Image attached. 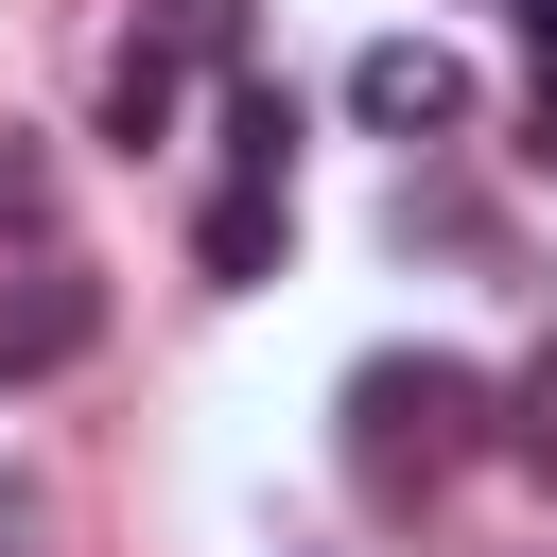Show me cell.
<instances>
[{
    "label": "cell",
    "instance_id": "1",
    "mask_svg": "<svg viewBox=\"0 0 557 557\" xmlns=\"http://www.w3.org/2000/svg\"><path fill=\"white\" fill-rule=\"evenodd\" d=\"M505 435V383L487 366H453V348H366L348 366V470L366 487H435V470H470Z\"/></svg>",
    "mask_w": 557,
    "mask_h": 557
},
{
    "label": "cell",
    "instance_id": "9",
    "mask_svg": "<svg viewBox=\"0 0 557 557\" xmlns=\"http://www.w3.org/2000/svg\"><path fill=\"white\" fill-rule=\"evenodd\" d=\"M157 35L174 52H244V0H157Z\"/></svg>",
    "mask_w": 557,
    "mask_h": 557
},
{
    "label": "cell",
    "instance_id": "6",
    "mask_svg": "<svg viewBox=\"0 0 557 557\" xmlns=\"http://www.w3.org/2000/svg\"><path fill=\"white\" fill-rule=\"evenodd\" d=\"M226 174H296V87H226Z\"/></svg>",
    "mask_w": 557,
    "mask_h": 557
},
{
    "label": "cell",
    "instance_id": "11",
    "mask_svg": "<svg viewBox=\"0 0 557 557\" xmlns=\"http://www.w3.org/2000/svg\"><path fill=\"white\" fill-rule=\"evenodd\" d=\"M505 17H522V35H540V17H557V0H505Z\"/></svg>",
    "mask_w": 557,
    "mask_h": 557
},
{
    "label": "cell",
    "instance_id": "8",
    "mask_svg": "<svg viewBox=\"0 0 557 557\" xmlns=\"http://www.w3.org/2000/svg\"><path fill=\"white\" fill-rule=\"evenodd\" d=\"M505 453H522V470H540V487H557V348H540V366H522V383H505Z\"/></svg>",
    "mask_w": 557,
    "mask_h": 557
},
{
    "label": "cell",
    "instance_id": "5",
    "mask_svg": "<svg viewBox=\"0 0 557 557\" xmlns=\"http://www.w3.org/2000/svg\"><path fill=\"white\" fill-rule=\"evenodd\" d=\"M174 104H191V52H174V35H139V52L104 70V139H122V157H139V139H174Z\"/></svg>",
    "mask_w": 557,
    "mask_h": 557
},
{
    "label": "cell",
    "instance_id": "10",
    "mask_svg": "<svg viewBox=\"0 0 557 557\" xmlns=\"http://www.w3.org/2000/svg\"><path fill=\"white\" fill-rule=\"evenodd\" d=\"M522 157H557V17H540V70H522Z\"/></svg>",
    "mask_w": 557,
    "mask_h": 557
},
{
    "label": "cell",
    "instance_id": "3",
    "mask_svg": "<svg viewBox=\"0 0 557 557\" xmlns=\"http://www.w3.org/2000/svg\"><path fill=\"white\" fill-rule=\"evenodd\" d=\"M348 122H366V139H453V122H470V70H453L435 35H383V52H348Z\"/></svg>",
    "mask_w": 557,
    "mask_h": 557
},
{
    "label": "cell",
    "instance_id": "2",
    "mask_svg": "<svg viewBox=\"0 0 557 557\" xmlns=\"http://www.w3.org/2000/svg\"><path fill=\"white\" fill-rule=\"evenodd\" d=\"M104 348V278L87 261H17L0 278V383H52V366H87Z\"/></svg>",
    "mask_w": 557,
    "mask_h": 557
},
{
    "label": "cell",
    "instance_id": "7",
    "mask_svg": "<svg viewBox=\"0 0 557 557\" xmlns=\"http://www.w3.org/2000/svg\"><path fill=\"white\" fill-rule=\"evenodd\" d=\"M0 244H52V157L0 122Z\"/></svg>",
    "mask_w": 557,
    "mask_h": 557
},
{
    "label": "cell",
    "instance_id": "4",
    "mask_svg": "<svg viewBox=\"0 0 557 557\" xmlns=\"http://www.w3.org/2000/svg\"><path fill=\"white\" fill-rule=\"evenodd\" d=\"M278 244H296V191H278V174H226V191L191 209V261H209L226 296H244V278H278Z\"/></svg>",
    "mask_w": 557,
    "mask_h": 557
}]
</instances>
